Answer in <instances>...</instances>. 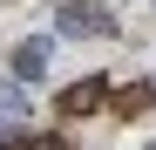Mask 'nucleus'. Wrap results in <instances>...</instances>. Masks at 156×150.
I'll list each match as a JSON object with an SVG mask.
<instances>
[{
  "mask_svg": "<svg viewBox=\"0 0 156 150\" xmlns=\"http://www.w3.org/2000/svg\"><path fill=\"white\" fill-rule=\"evenodd\" d=\"M55 34H82V41L115 34V14H102L95 0H68V7H55Z\"/></svg>",
  "mask_w": 156,
  "mask_h": 150,
  "instance_id": "f257e3e1",
  "label": "nucleus"
},
{
  "mask_svg": "<svg viewBox=\"0 0 156 150\" xmlns=\"http://www.w3.org/2000/svg\"><path fill=\"white\" fill-rule=\"evenodd\" d=\"M102 103H109V75H88V82H68V89L55 96V109H61V116H95Z\"/></svg>",
  "mask_w": 156,
  "mask_h": 150,
  "instance_id": "f03ea898",
  "label": "nucleus"
},
{
  "mask_svg": "<svg viewBox=\"0 0 156 150\" xmlns=\"http://www.w3.org/2000/svg\"><path fill=\"white\" fill-rule=\"evenodd\" d=\"M48 62H55V41H48V34H34V41H20L14 55H7V68L20 75V82H41V75H48Z\"/></svg>",
  "mask_w": 156,
  "mask_h": 150,
  "instance_id": "7ed1b4c3",
  "label": "nucleus"
},
{
  "mask_svg": "<svg viewBox=\"0 0 156 150\" xmlns=\"http://www.w3.org/2000/svg\"><path fill=\"white\" fill-rule=\"evenodd\" d=\"M109 109H115L122 123H136V116H149V109H156V89H149V82H129V89H115V96H109Z\"/></svg>",
  "mask_w": 156,
  "mask_h": 150,
  "instance_id": "20e7f679",
  "label": "nucleus"
},
{
  "mask_svg": "<svg viewBox=\"0 0 156 150\" xmlns=\"http://www.w3.org/2000/svg\"><path fill=\"white\" fill-rule=\"evenodd\" d=\"M20 109H27V89L7 82V89H0V116H20Z\"/></svg>",
  "mask_w": 156,
  "mask_h": 150,
  "instance_id": "39448f33",
  "label": "nucleus"
},
{
  "mask_svg": "<svg viewBox=\"0 0 156 150\" xmlns=\"http://www.w3.org/2000/svg\"><path fill=\"white\" fill-rule=\"evenodd\" d=\"M7 150H68V143H61V137H14Z\"/></svg>",
  "mask_w": 156,
  "mask_h": 150,
  "instance_id": "423d86ee",
  "label": "nucleus"
},
{
  "mask_svg": "<svg viewBox=\"0 0 156 150\" xmlns=\"http://www.w3.org/2000/svg\"><path fill=\"white\" fill-rule=\"evenodd\" d=\"M149 89H156V82H149Z\"/></svg>",
  "mask_w": 156,
  "mask_h": 150,
  "instance_id": "0eeeda50",
  "label": "nucleus"
}]
</instances>
